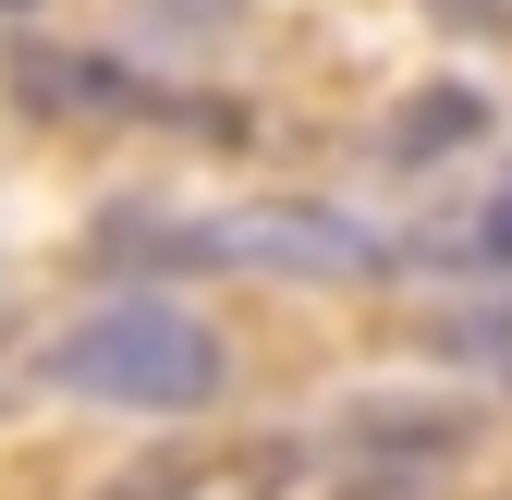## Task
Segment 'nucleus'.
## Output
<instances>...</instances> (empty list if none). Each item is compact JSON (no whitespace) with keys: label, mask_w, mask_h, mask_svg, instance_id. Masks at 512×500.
<instances>
[{"label":"nucleus","mask_w":512,"mask_h":500,"mask_svg":"<svg viewBox=\"0 0 512 500\" xmlns=\"http://www.w3.org/2000/svg\"><path fill=\"white\" fill-rule=\"evenodd\" d=\"M49 379L74 403H122V415H196L220 391V342L171 293H110L49 342Z\"/></svg>","instance_id":"obj_1"},{"label":"nucleus","mask_w":512,"mask_h":500,"mask_svg":"<svg viewBox=\"0 0 512 500\" xmlns=\"http://www.w3.org/2000/svg\"><path fill=\"white\" fill-rule=\"evenodd\" d=\"M13 98H25V110H98V122L171 110L147 74H122V61H74V49H13Z\"/></svg>","instance_id":"obj_2"},{"label":"nucleus","mask_w":512,"mask_h":500,"mask_svg":"<svg viewBox=\"0 0 512 500\" xmlns=\"http://www.w3.org/2000/svg\"><path fill=\"white\" fill-rule=\"evenodd\" d=\"M464 135H488V98H476V86H415V98L391 110V135H378V147H391L403 171H427V159H452Z\"/></svg>","instance_id":"obj_3"},{"label":"nucleus","mask_w":512,"mask_h":500,"mask_svg":"<svg viewBox=\"0 0 512 500\" xmlns=\"http://www.w3.org/2000/svg\"><path fill=\"white\" fill-rule=\"evenodd\" d=\"M439 354L512 391V305H464V318H439Z\"/></svg>","instance_id":"obj_4"},{"label":"nucleus","mask_w":512,"mask_h":500,"mask_svg":"<svg viewBox=\"0 0 512 500\" xmlns=\"http://www.w3.org/2000/svg\"><path fill=\"white\" fill-rule=\"evenodd\" d=\"M464 257H476V269H512V159H500V183H488V208L464 220Z\"/></svg>","instance_id":"obj_5"}]
</instances>
